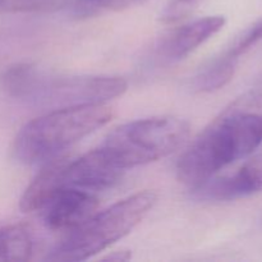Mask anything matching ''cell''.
Segmentation results:
<instances>
[{
    "label": "cell",
    "instance_id": "14",
    "mask_svg": "<svg viewBox=\"0 0 262 262\" xmlns=\"http://www.w3.org/2000/svg\"><path fill=\"white\" fill-rule=\"evenodd\" d=\"M3 9L13 13H46L61 9L68 0H3Z\"/></svg>",
    "mask_w": 262,
    "mask_h": 262
},
{
    "label": "cell",
    "instance_id": "18",
    "mask_svg": "<svg viewBox=\"0 0 262 262\" xmlns=\"http://www.w3.org/2000/svg\"><path fill=\"white\" fill-rule=\"evenodd\" d=\"M2 2H3V0H0V4H2Z\"/></svg>",
    "mask_w": 262,
    "mask_h": 262
},
{
    "label": "cell",
    "instance_id": "6",
    "mask_svg": "<svg viewBox=\"0 0 262 262\" xmlns=\"http://www.w3.org/2000/svg\"><path fill=\"white\" fill-rule=\"evenodd\" d=\"M99 197L94 192L64 186L40 210L43 224L56 232H71L99 209Z\"/></svg>",
    "mask_w": 262,
    "mask_h": 262
},
{
    "label": "cell",
    "instance_id": "16",
    "mask_svg": "<svg viewBox=\"0 0 262 262\" xmlns=\"http://www.w3.org/2000/svg\"><path fill=\"white\" fill-rule=\"evenodd\" d=\"M261 40H262V18L261 19L256 20L252 26H250V27H248L247 30H246L245 32L237 38L234 45H233L227 53L238 59V56H241L242 54H245L246 51L250 50L251 48H253V46H255L257 42H260Z\"/></svg>",
    "mask_w": 262,
    "mask_h": 262
},
{
    "label": "cell",
    "instance_id": "15",
    "mask_svg": "<svg viewBox=\"0 0 262 262\" xmlns=\"http://www.w3.org/2000/svg\"><path fill=\"white\" fill-rule=\"evenodd\" d=\"M202 2L204 0H170L160 14V20L164 25H176L182 22L193 14Z\"/></svg>",
    "mask_w": 262,
    "mask_h": 262
},
{
    "label": "cell",
    "instance_id": "4",
    "mask_svg": "<svg viewBox=\"0 0 262 262\" xmlns=\"http://www.w3.org/2000/svg\"><path fill=\"white\" fill-rule=\"evenodd\" d=\"M189 137V123L177 117H154L114 128L100 147L123 169L154 163L178 150Z\"/></svg>",
    "mask_w": 262,
    "mask_h": 262
},
{
    "label": "cell",
    "instance_id": "5",
    "mask_svg": "<svg viewBox=\"0 0 262 262\" xmlns=\"http://www.w3.org/2000/svg\"><path fill=\"white\" fill-rule=\"evenodd\" d=\"M128 83L114 76H54L41 69L30 101L58 107L105 104L122 96Z\"/></svg>",
    "mask_w": 262,
    "mask_h": 262
},
{
    "label": "cell",
    "instance_id": "10",
    "mask_svg": "<svg viewBox=\"0 0 262 262\" xmlns=\"http://www.w3.org/2000/svg\"><path fill=\"white\" fill-rule=\"evenodd\" d=\"M224 25L225 18L223 15H210L178 28L164 42V55L171 60L184 59L205 41L216 35Z\"/></svg>",
    "mask_w": 262,
    "mask_h": 262
},
{
    "label": "cell",
    "instance_id": "3",
    "mask_svg": "<svg viewBox=\"0 0 262 262\" xmlns=\"http://www.w3.org/2000/svg\"><path fill=\"white\" fill-rule=\"evenodd\" d=\"M158 201L152 191H142L95 212L48 255L49 261H83L129 234Z\"/></svg>",
    "mask_w": 262,
    "mask_h": 262
},
{
    "label": "cell",
    "instance_id": "2",
    "mask_svg": "<svg viewBox=\"0 0 262 262\" xmlns=\"http://www.w3.org/2000/svg\"><path fill=\"white\" fill-rule=\"evenodd\" d=\"M105 104L74 105L54 109L23 125L13 142V156L22 164H37L60 155L86 136L112 120Z\"/></svg>",
    "mask_w": 262,
    "mask_h": 262
},
{
    "label": "cell",
    "instance_id": "7",
    "mask_svg": "<svg viewBox=\"0 0 262 262\" xmlns=\"http://www.w3.org/2000/svg\"><path fill=\"white\" fill-rule=\"evenodd\" d=\"M125 169L118 165L101 147L95 148L83 156L69 161L64 183L90 192L113 188L124 176Z\"/></svg>",
    "mask_w": 262,
    "mask_h": 262
},
{
    "label": "cell",
    "instance_id": "9",
    "mask_svg": "<svg viewBox=\"0 0 262 262\" xmlns=\"http://www.w3.org/2000/svg\"><path fill=\"white\" fill-rule=\"evenodd\" d=\"M71 161V156L60 155L46 161L36 178L20 197L19 207L23 212L40 211L43 205L61 188L66 186L64 176L67 166Z\"/></svg>",
    "mask_w": 262,
    "mask_h": 262
},
{
    "label": "cell",
    "instance_id": "13",
    "mask_svg": "<svg viewBox=\"0 0 262 262\" xmlns=\"http://www.w3.org/2000/svg\"><path fill=\"white\" fill-rule=\"evenodd\" d=\"M237 58L225 53L212 61L197 76L194 86L200 92H214L223 89L232 81L235 73Z\"/></svg>",
    "mask_w": 262,
    "mask_h": 262
},
{
    "label": "cell",
    "instance_id": "12",
    "mask_svg": "<svg viewBox=\"0 0 262 262\" xmlns=\"http://www.w3.org/2000/svg\"><path fill=\"white\" fill-rule=\"evenodd\" d=\"M40 68L31 63H18L5 69L0 76V86L9 96L28 100L32 96Z\"/></svg>",
    "mask_w": 262,
    "mask_h": 262
},
{
    "label": "cell",
    "instance_id": "8",
    "mask_svg": "<svg viewBox=\"0 0 262 262\" xmlns=\"http://www.w3.org/2000/svg\"><path fill=\"white\" fill-rule=\"evenodd\" d=\"M196 197L206 201H234L262 191V155L246 161L237 171L224 177H211L193 188Z\"/></svg>",
    "mask_w": 262,
    "mask_h": 262
},
{
    "label": "cell",
    "instance_id": "17",
    "mask_svg": "<svg viewBox=\"0 0 262 262\" xmlns=\"http://www.w3.org/2000/svg\"><path fill=\"white\" fill-rule=\"evenodd\" d=\"M132 257V253L130 251L128 250H119V251H114V252L109 253V255L104 256L101 260L104 261H117V262H124L130 260Z\"/></svg>",
    "mask_w": 262,
    "mask_h": 262
},
{
    "label": "cell",
    "instance_id": "1",
    "mask_svg": "<svg viewBox=\"0 0 262 262\" xmlns=\"http://www.w3.org/2000/svg\"><path fill=\"white\" fill-rule=\"evenodd\" d=\"M261 143V114L228 113L212 122L181 156L177 177L196 188L229 164L251 155Z\"/></svg>",
    "mask_w": 262,
    "mask_h": 262
},
{
    "label": "cell",
    "instance_id": "11",
    "mask_svg": "<svg viewBox=\"0 0 262 262\" xmlns=\"http://www.w3.org/2000/svg\"><path fill=\"white\" fill-rule=\"evenodd\" d=\"M33 252V239L22 224L0 225V261H27Z\"/></svg>",
    "mask_w": 262,
    "mask_h": 262
}]
</instances>
